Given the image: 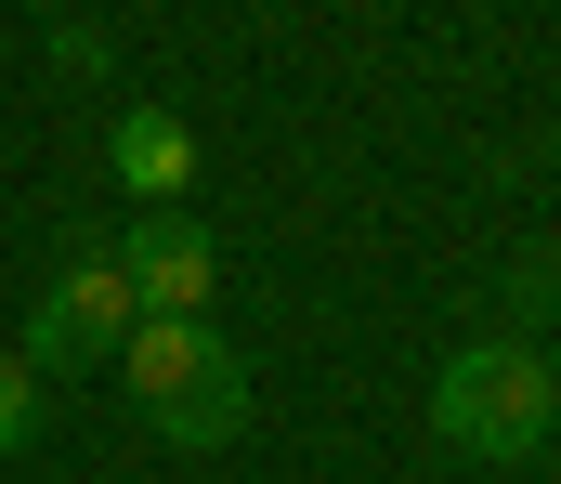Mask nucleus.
<instances>
[{
	"instance_id": "nucleus-1",
	"label": "nucleus",
	"mask_w": 561,
	"mask_h": 484,
	"mask_svg": "<svg viewBox=\"0 0 561 484\" xmlns=\"http://www.w3.org/2000/svg\"><path fill=\"white\" fill-rule=\"evenodd\" d=\"M118 380L157 419V446H236L249 432V367H236V340L209 315H144L118 340Z\"/></svg>"
},
{
	"instance_id": "nucleus-2",
	"label": "nucleus",
	"mask_w": 561,
	"mask_h": 484,
	"mask_svg": "<svg viewBox=\"0 0 561 484\" xmlns=\"http://www.w3.org/2000/svg\"><path fill=\"white\" fill-rule=\"evenodd\" d=\"M431 432L457 459H536L561 432V367L536 340H470L444 380H431Z\"/></svg>"
},
{
	"instance_id": "nucleus-3",
	"label": "nucleus",
	"mask_w": 561,
	"mask_h": 484,
	"mask_svg": "<svg viewBox=\"0 0 561 484\" xmlns=\"http://www.w3.org/2000/svg\"><path fill=\"white\" fill-rule=\"evenodd\" d=\"M131 327H144V315H131V275H118V249H66V275L39 289V315H26V340H13V353L53 380V367H105Z\"/></svg>"
},
{
	"instance_id": "nucleus-4",
	"label": "nucleus",
	"mask_w": 561,
	"mask_h": 484,
	"mask_svg": "<svg viewBox=\"0 0 561 484\" xmlns=\"http://www.w3.org/2000/svg\"><path fill=\"white\" fill-rule=\"evenodd\" d=\"M118 275H131V315H209L222 249H209V223H196V210H131Z\"/></svg>"
},
{
	"instance_id": "nucleus-5",
	"label": "nucleus",
	"mask_w": 561,
	"mask_h": 484,
	"mask_svg": "<svg viewBox=\"0 0 561 484\" xmlns=\"http://www.w3.org/2000/svg\"><path fill=\"white\" fill-rule=\"evenodd\" d=\"M105 170H118L131 210H183V196H196V132H183L170 105H131V119L105 132Z\"/></svg>"
},
{
	"instance_id": "nucleus-6",
	"label": "nucleus",
	"mask_w": 561,
	"mask_h": 484,
	"mask_svg": "<svg viewBox=\"0 0 561 484\" xmlns=\"http://www.w3.org/2000/svg\"><path fill=\"white\" fill-rule=\"evenodd\" d=\"M26 446H39V367L0 353V459H26Z\"/></svg>"
}]
</instances>
